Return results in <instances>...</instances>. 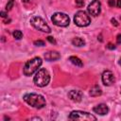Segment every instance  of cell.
I'll use <instances>...</instances> for the list:
<instances>
[{
    "instance_id": "obj_1",
    "label": "cell",
    "mask_w": 121,
    "mask_h": 121,
    "mask_svg": "<svg viewBox=\"0 0 121 121\" xmlns=\"http://www.w3.org/2000/svg\"><path fill=\"white\" fill-rule=\"evenodd\" d=\"M24 100L28 105L36 109H42L46 105L44 97L39 94H26L24 95Z\"/></svg>"
},
{
    "instance_id": "obj_25",
    "label": "cell",
    "mask_w": 121,
    "mask_h": 121,
    "mask_svg": "<svg viewBox=\"0 0 121 121\" xmlns=\"http://www.w3.org/2000/svg\"><path fill=\"white\" fill-rule=\"evenodd\" d=\"M0 15H1L3 18H6V17L8 16V13H7L6 11H1V12H0Z\"/></svg>"
},
{
    "instance_id": "obj_17",
    "label": "cell",
    "mask_w": 121,
    "mask_h": 121,
    "mask_svg": "<svg viewBox=\"0 0 121 121\" xmlns=\"http://www.w3.org/2000/svg\"><path fill=\"white\" fill-rule=\"evenodd\" d=\"M13 6H14V0H9L6 5V9L7 10H10L13 8Z\"/></svg>"
},
{
    "instance_id": "obj_29",
    "label": "cell",
    "mask_w": 121,
    "mask_h": 121,
    "mask_svg": "<svg viewBox=\"0 0 121 121\" xmlns=\"http://www.w3.org/2000/svg\"><path fill=\"white\" fill-rule=\"evenodd\" d=\"M23 2H28V0H22Z\"/></svg>"
},
{
    "instance_id": "obj_10",
    "label": "cell",
    "mask_w": 121,
    "mask_h": 121,
    "mask_svg": "<svg viewBox=\"0 0 121 121\" xmlns=\"http://www.w3.org/2000/svg\"><path fill=\"white\" fill-rule=\"evenodd\" d=\"M82 96H83L82 92L81 91H78V90H71L68 93V97L72 101H74V102H79V101H81Z\"/></svg>"
},
{
    "instance_id": "obj_18",
    "label": "cell",
    "mask_w": 121,
    "mask_h": 121,
    "mask_svg": "<svg viewBox=\"0 0 121 121\" xmlns=\"http://www.w3.org/2000/svg\"><path fill=\"white\" fill-rule=\"evenodd\" d=\"M75 3L78 8H81L84 6V0H75Z\"/></svg>"
},
{
    "instance_id": "obj_13",
    "label": "cell",
    "mask_w": 121,
    "mask_h": 121,
    "mask_svg": "<svg viewBox=\"0 0 121 121\" xmlns=\"http://www.w3.org/2000/svg\"><path fill=\"white\" fill-rule=\"evenodd\" d=\"M102 94V90L98 85H95L90 90V95L91 96H99Z\"/></svg>"
},
{
    "instance_id": "obj_6",
    "label": "cell",
    "mask_w": 121,
    "mask_h": 121,
    "mask_svg": "<svg viewBox=\"0 0 121 121\" xmlns=\"http://www.w3.org/2000/svg\"><path fill=\"white\" fill-rule=\"evenodd\" d=\"M51 21L53 22L54 25H56L58 26L65 27V26H69L70 18H69V16L66 13H63V12H56V13H54L52 15Z\"/></svg>"
},
{
    "instance_id": "obj_7",
    "label": "cell",
    "mask_w": 121,
    "mask_h": 121,
    "mask_svg": "<svg viewBox=\"0 0 121 121\" xmlns=\"http://www.w3.org/2000/svg\"><path fill=\"white\" fill-rule=\"evenodd\" d=\"M68 118L70 120H86V121H95L96 117L87 112H83V111H73L71 112V113L69 114Z\"/></svg>"
},
{
    "instance_id": "obj_21",
    "label": "cell",
    "mask_w": 121,
    "mask_h": 121,
    "mask_svg": "<svg viewBox=\"0 0 121 121\" xmlns=\"http://www.w3.org/2000/svg\"><path fill=\"white\" fill-rule=\"evenodd\" d=\"M47 41L49 42V43H56V41H55V39L53 38V37H51V36H48L47 37Z\"/></svg>"
},
{
    "instance_id": "obj_16",
    "label": "cell",
    "mask_w": 121,
    "mask_h": 121,
    "mask_svg": "<svg viewBox=\"0 0 121 121\" xmlns=\"http://www.w3.org/2000/svg\"><path fill=\"white\" fill-rule=\"evenodd\" d=\"M12 35H13V37L16 39V40H21L22 38H23V33H22V31L21 30H14L13 31V33H12Z\"/></svg>"
},
{
    "instance_id": "obj_30",
    "label": "cell",
    "mask_w": 121,
    "mask_h": 121,
    "mask_svg": "<svg viewBox=\"0 0 121 121\" xmlns=\"http://www.w3.org/2000/svg\"><path fill=\"white\" fill-rule=\"evenodd\" d=\"M120 94H121V89H120Z\"/></svg>"
},
{
    "instance_id": "obj_23",
    "label": "cell",
    "mask_w": 121,
    "mask_h": 121,
    "mask_svg": "<svg viewBox=\"0 0 121 121\" xmlns=\"http://www.w3.org/2000/svg\"><path fill=\"white\" fill-rule=\"evenodd\" d=\"M107 48H109V49L112 50V49H115V45H114V44H112V43H108V45H107Z\"/></svg>"
},
{
    "instance_id": "obj_19",
    "label": "cell",
    "mask_w": 121,
    "mask_h": 121,
    "mask_svg": "<svg viewBox=\"0 0 121 121\" xmlns=\"http://www.w3.org/2000/svg\"><path fill=\"white\" fill-rule=\"evenodd\" d=\"M34 44L37 45V46H43L45 43L43 41H41V40H38V41H35L34 42Z\"/></svg>"
},
{
    "instance_id": "obj_20",
    "label": "cell",
    "mask_w": 121,
    "mask_h": 121,
    "mask_svg": "<svg viewBox=\"0 0 121 121\" xmlns=\"http://www.w3.org/2000/svg\"><path fill=\"white\" fill-rule=\"evenodd\" d=\"M108 4H109V6L110 7H114V6H116V0H109L108 1Z\"/></svg>"
},
{
    "instance_id": "obj_4",
    "label": "cell",
    "mask_w": 121,
    "mask_h": 121,
    "mask_svg": "<svg viewBox=\"0 0 121 121\" xmlns=\"http://www.w3.org/2000/svg\"><path fill=\"white\" fill-rule=\"evenodd\" d=\"M30 24L34 28H36V29H38L42 32H45V33H50L51 32V28L49 27V26L40 16H33L30 19Z\"/></svg>"
},
{
    "instance_id": "obj_9",
    "label": "cell",
    "mask_w": 121,
    "mask_h": 121,
    "mask_svg": "<svg viewBox=\"0 0 121 121\" xmlns=\"http://www.w3.org/2000/svg\"><path fill=\"white\" fill-rule=\"evenodd\" d=\"M101 78H102V82H103V84L106 85V86H111V85H112V83H114V81H115L114 76H113L112 72L110 71V70H106V71H104L103 74H102Z\"/></svg>"
},
{
    "instance_id": "obj_28",
    "label": "cell",
    "mask_w": 121,
    "mask_h": 121,
    "mask_svg": "<svg viewBox=\"0 0 121 121\" xmlns=\"http://www.w3.org/2000/svg\"><path fill=\"white\" fill-rule=\"evenodd\" d=\"M119 64L121 65V58H120V60H119Z\"/></svg>"
},
{
    "instance_id": "obj_5",
    "label": "cell",
    "mask_w": 121,
    "mask_h": 121,
    "mask_svg": "<svg viewBox=\"0 0 121 121\" xmlns=\"http://www.w3.org/2000/svg\"><path fill=\"white\" fill-rule=\"evenodd\" d=\"M74 23L78 26L85 27V26H88L91 24V18L89 17V15L85 11L78 10L74 16Z\"/></svg>"
},
{
    "instance_id": "obj_24",
    "label": "cell",
    "mask_w": 121,
    "mask_h": 121,
    "mask_svg": "<svg viewBox=\"0 0 121 121\" xmlns=\"http://www.w3.org/2000/svg\"><path fill=\"white\" fill-rule=\"evenodd\" d=\"M111 22H112V24L113 26H118V23H117V21H116L115 19H113V18H112V19H111Z\"/></svg>"
},
{
    "instance_id": "obj_3",
    "label": "cell",
    "mask_w": 121,
    "mask_h": 121,
    "mask_svg": "<svg viewBox=\"0 0 121 121\" xmlns=\"http://www.w3.org/2000/svg\"><path fill=\"white\" fill-rule=\"evenodd\" d=\"M33 81L35 85L38 87H44L50 81V74L45 68H40L33 78Z\"/></svg>"
},
{
    "instance_id": "obj_22",
    "label": "cell",
    "mask_w": 121,
    "mask_h": 121,
    "mask_svg": "<svg viewBox=\"0 0 121 121\" xmlns=\"http://www.w3.org/2000/svg\"><path fill=\"white\" fill-rule=\"evenodd\" d=\"M116 43H117V44H121V33L117 34V36H116Z\"/></svg>"
},
{
    "instance_id": "obj_14",
    "label": "cell",
    "mask_w": 121,
    "mask_h": 121,
    "mask_svg": "<svg viewBox=\"0 0 121 121\" xmlns=\"http://www.w3.org/2000/svg\"><path fill=\"white\" fill-rule=\"evenodd\" d=\"M69 60H70L74 65H76V66H78V67H82V66H83V63H82L81 60H80L79 58H78V57L71 56V57H69Z\"/></svg>"
},
{
    "instance_id": "obj_11",
    "label": "cell",
    "mask_w": 121,
    "mask_h": 121,
    "mask_svg": "<svg viewBox=\"0 0 121 121\" xmlns=\"http://www.w3.org/2000/svg\"><path fill=\"white\" fill-rule=\"evenodd\" d=\"M93 111H94L95 113L99 114V115H105V114H107V113L109 112V108H108V106H107L106 104L100 103V104L96 105L95 107H94Z\"/></svg>"
},
{
    "instance_id": "obj_8",
    "label": "cell",
    "mask_w": 121,
    "mask_h": 121,
    "mask_svg": "<svg viewBox=\"0 0 121 121\" xmlns=\"http://www.w3.org/2000/svg\"><path fill=\"white\" fill-rule=\"evenodd\" d=\"M87 11L90 15L95 17L98 16L101 12V3L99 0H93L87 8Z\"/></svg>"
},
{
    "instance_id": "obj_2",
    "label": "cell",
    "mask_w": 121,
    "mask_h": 121,
    "mask_svg": "<svg viewBox=\"0 0 121 121\" xmlns=\"http://www.w3.org/2000/svg\"><path fill=\"white\" fill-rule=\"evenodd\" d=\"M42 63H43V60L40 57H35V58L27 60L25 63V66L23 69L24 75L26 77L32 76L34 73H36L40 69V66L42 65Z\"/></svg>"
},
{
    "instance_id": "obj_26",
    "label": "cell",
    "mask_w": 121,
    "mask_h": 121,
    "mask_svg": "<svg viewBox=\"0 0 121 121\" xmlns=\"http://www.w3.org/2000/svg\"><path fill=\"white\" fill-rule=\"evenodd\" d=\"M116 7L121 8V0H116Z\"/></svg>"
},
{
    "instance_id": "obj_15",
    "label": "cell",
    "mask_w": 121,
    "mask_h": 121,
    "mask_svg": "<svg viewBox=\"0 0 121 121\" xmlns=\"http://www.w3.org/2000/svg\"><path fill=\"white\" fill-rule=\"evenodd\" d=\"M72 43L73 45L75 46H78V47H80V46H83L85 44V41L79 37H75L73 40H72Z\"/></svg>"
},
{
    "instance_id": "obj_12",
    "label": "cell",
    "mask_w": 121,
    "mask_h": 121,
    "mask_svg": "<svg viewBox=\"0 0 121 121\" xmlns=\"http://www.w3.org/2000/svg\"><path fill=\"white\" fill-rule=\"evenodd\" d=\"M44 59L47 61H53V60H57L60 58V55L58 51H47L46 53H44Z\"/></svg>"
},
{
    "instance_id": "obj_27",
    "label": "cell",
    "mask_w": 121,
    "mask_h": 121,
    "mask_svg": "<svg viewBox=\"0 0 121 121\" xmlns=\"http://www.w3.org/2000/svg\"><path fill=\"white\" fill-rule=\"evenodd\" d=\"M34 119H36V120H42V118H40V117H33V118H31V120H34Z\"/></svg>"
}]
</instances>
